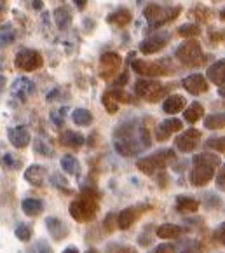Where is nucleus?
I'll list each match as a JSON object with an SVG mask.
<instances>
[{
	"label": "nucleus",
	"instance_id": "obj_1",
	"mask_svg": "<svg viewBox=\"0 0 225 253\" xmlns=\"http://www.w3.org/2000/svg\"><path fill=\"white\" fill-rule=\"evenodd\" d=\"M113 147L124 157L136 156L143 149L150 147L149 129L140 126L136 121H128V123L120 124L113 131Z\"/></svg>",
	"mask_w": 225,
	"mask_h": 253
},
{
	"label": "nucleus",
	"instance_id": "obj_2",
	"mask_svg": "<svg viewBox=\"0 0 225 253\" xmlns=\"http://www.w3.org/2000/svg\"><path fill=\"white\" fill-rule=\"evenodd\" d=\"M222 161L218 156L211 152H201L194 156L188 180L194 187H204L215 178V173L220 168Z\"/></svg>",
	"mask_w": 225,
	"mask_h": 253
},
{
	"label": "nucleus",
	"instance_id": "obj_3",
	"mask_svg": "<svg viewBox=\"0 0 225 253\" xmlns=\"http://www.w3.org/2000/svg\"><path fill=\"white\" fill-rule=\"evenodd\" d=\"M98 199H100V194H98L96 190H82V192L70 203V206H68L70 216L75 222H80V223L94 220L98 215V210H100Z\"/></svg>",
	"mask_w": 225,
	"mask_h": 253
},
{
	"label": "nucleus",
	"instance_id": "obj_4",
	"mask_svg": "<svg viewBox=\"0 0 225 253\" xmlns=\"http://www.w3.org/2000/svg\"><path fill=\"white\" fill-rule=\"evenodd\" d=\"M175 56H177V60L180 61L182 65H185L187 68L203 67L208 60V56L203 52V47H201V44H199L195 39H187V41L182 42L177 47Z\"/></svg>",
	"mask_w": 225,
	"mask_h": 253
},
{
	"label": "nucleus",
	"instance_id": "obj_5",
	"mask_svg": "<svg viewBox=\"0 0 225 253\" xmlns=\"http://www.w3.org/2000/svg\"><path fill=\"white\" fill-rule=\"evenodd\" d=\"M175 161H177V154L173 152L171 149H164V150H157V152L150 154V156L138 159L136 168H138L142 173H145V175L152 176L157 171H162L164 168H168L169 164H173Z\"/></svg>",
	"mask_w": 225,
	"mask_h": 253
},
{
	"label": "nucleus",
	"instance_id": "obj_6",
	"mask_svg": "<svg viewBox=\"0 0 225 253\" xmlns=\"http://www.w3.org/2000/svg\"><path fill=\"white\" fill-rule=\"evenodd\" d=\"M182 12V5H175V7H162L159 4H149L143 9V16L149 21V28L154 30L159 26L166 25V23L177 19Z\"/></svg>",
	"mask_w": 225,
	"mask_h": 253
},
{
	"label": "nucleus",
	"instance_id": "obj_7",
	"mask_svg": "<svg viewBox=\"0 0 225 253\" xmlns=\"http://www.w3.org/2000/svg\"><path fill=\"white\" fill-rule=\"evenodd\" d=\"M169 87L161 84L159 81H149V79H140L135 84V93L138 94L142 100L149 101V103H157L159 100L168 94Z\"/></svg>",
	"mask_w": 225,
	"mask_h": 253
},
{
	"label": "nucleus",
	"instance_id": "obj_8",
	"mask_svg": "<svg viewBox=\"0 0 225 253\" xmlns=\"http://www.w3.org/2000/svg\"><path fill=\"white\" fill-rule=\"evenodd\" d=\"M131 68L138 75L147 79H154V77H164V75L173 74V68L168 67V60L162 61H145V60H133Z\"/></svg>",
	"mask_w": 225,
	"mask_h": 253
},
{
	"label": "nucleus",
	"instance_id": "obj_9",
	"mask_svg": "<svg viewBox=\"0 0 225 253\" xmlns=\"http://www.w3.org/2000/svg\"><path fill=\"white\" fill-rule=\"evenodd\" d=\"M42 63H44V60H42L40 52L34 51V49H21L14 58L16 68L25 72L38 70L42 67Z\"/></svg>",
	"mask_w": 225,
	"mask_h": 253
},
{
	"label": "nucleus",
	"instance_id": "obj_10",
	"mask_svg": "<svg viewBox=\"0 0 225 253\" xmlns=\"http://www.w3.org/2000/svg\"><path fill=\"white\" fill-rule=\"evenodd\" d=\"M120 65H122V58L119 52H103L100 58V77L103 81H110L117 75Z\"/></svg>",
	"mask_w": 225,
	"mask_h": 253
},
{
	"label": "nucleus",
	"instance_id": "obj_11",
	"mask_svg": "<svg viewBox=\"0 0 225 253\" xmlns=\"http://www.w3.org/2000/svg\"><path fill=\"white\" fill-rule=\"evenodd\" d=\"M169 37L171 35L168 32H159V34L150 35L145 41L140 42V52H143V54H155V52L162 51L169 44Z\"/></svg>",
	"mask_w": 225,
	"mask_h": 253
},
{
	"label": "nucleus",
	"instance_id": "obj_12",
	"mask_svg": "<svg viewBox=\"0 0 225 253\" xmlns=\"http://www.w3.org/2000/svg\"><path fill=\"white\" fill-rule=\"evenodd\" d=\"M199 142H201V131L192 127V129L184 131L180 136H177L175 145H177V149L180 150V152L187 154V152H192V150L197 149Z\"/></svg>",
	"mask_w": 225,
	"mask_h": 253
},
{
	"label": "nucleus",
	"instance_id": "obj_13",
	"mask_svg": "<svg viewBox=\"0 0 225 253\" xmlns=\"http://www.w3.org/2000/svg\"><path fill=\"white\" fill-rule=\"evenodd\" d=\"M206 77L218 87V94L225 98V60H218L211 67H208Z\"/></svg>",
	"mask_w": 225,
	"mask_h": 253
},
{
	"label": "nucleus",
	"instance_id": "obj_14",
	"mask_svg": "<svg viewBox=\"0 0 225 253\" xmlns=\"http://www.w3.org/2000/svg\"><path fill=\"white\" fill-rule=\"evenodd\" d=\"M147 210H149V206H131V208H124L122 211L117 215V225H119L120 231H128Z\"/></svg>",
	"mask_w": 225,
	"mask_h": 253
},
{
	"label": "nucleus",
	"instance_id": "obj_15",
	"mask_svg": "<svg viewBox=\"0 0 225 253\" xmlns=\"http://www.w3.org/2000/svg\"><path fill=\"white\" fill-rule=\"evenodd\" d=\"M182 86H184V89L187 91L188 94L197 96V94L206 93V91L210 89V82H208V79L204 77V75L192 74V75H187V77L182 81Z\"/></svg>",
	"mask_w": 225,
	"mask_h": 253
},
{
	"label": "nucleus",
	"instance_id": "obj_16",
	"mask_svg": "<svg viewBox=\"0 0 225 253\" xmlns=\"http://www.w3.org/2000/svg\"><path fill=\"white\" fill-rule=\"evenodd\" d=\"M182 127H184V123H182L180 119H175V117L166 119V121H162L157 126V129H155V138H157V142H166L169 136H173L175 133L182 131Z\"/></svg>",
	"mask_w": 225,
	"mask_h": 253
},
{
	"label": "nucleus",
	"instance_id": "obj_17",
	"mask_svg": "<svg viewBox=\"0 0 225 253\" xmlns=\"http://www.w3.org/2000/svg\"><path fill=\"white\" fill-rule=\"evenodd\" d=\"M7 136H9V142L16 147V149H25V147L30 145V131L27 129L25 126H16L11 127L7 131Z\"/></svg>",
	"mask_w": 225,
	"mask_h": 253
},
{
	"label": "nucleus",
	"instance_id": "obj_18",
	"mask_svg": "<svg viewBox=\"0 0 225 253\" xmlns=\"http://www.w3.org/2000/svg\"><path fill=\"white\" fill-rule=\"evenodd\" d=\"M11 91H12V94H14L16 98H21V100H25V98H28L32 93H34L35 86H34V82H32L30 79L19 77V79H16V81L12 82Z\"/></svg>",
	"mask_w": 225,
	"mask_h": 253
},
{
	"label": "nucleus",
	"instance_id": "obj_19",
	"mask_svg": "<svg viewBox=\"0 0 225 253\" xmlns=\"http://www.w3.org/2000/svg\"><path fill=\"white\" fill-rule=\"evenodd\" d=\"M45 227H47V232L51 234V238L56 239V241L65 239L68 236L67 225H65L60 218H56V216H49V218L45 220Z\"/></svg>",
	"mask_w": 225,
	"mask_h": 253
},
{
	"label": "nucleus",
	"instance_id": "obj_20",
	"mask_svg": "<svg viewBox=\"0 0 225 253\" xmlns=\"http://www.w3.org/2000/svg\"><path fill=\"white\" fill-rule=\"evenodd\" d=\"M45 178H47V169L44 166H38V164H34V166H30L25 171V180L35 187L44 185Z\"/></svg>",
	"mask_w": 225,
	"mask_h": 253
},
{
	"label": "nucleus",
	"instance_id": "obj_21",
	"mask_svg": "<svg viewBox=\"0 0 225 253\" xmlns=\"http://www.w3.org/2000/svg\"><path fill=\"white\" fill-rule=\"evenodd\" d=\"M185 105H187V100L182 94H169L162 103V110L169 116H175L178 112L185 110Z\"/></svg>",
	"mask_w": 225,
	"mask_h": 253
},
{
	"label": "nucleus",
	"instance_id": "obj_22",
	"mask_svg": "<svg viewBox=\"0 0 225 253\" xmlns=\"http://www.w3.org/2000/svg\"><path fill=\"white\" fill-rule=\"evenodd\" d=\"M131 19H133V14H131V11L129 9H126V7H119V9H115V11H112L109 16H107V21L110 23V25H113V26H128L129 23H131Z\"/></svg>",
	"mask_w": 225,
	"mask_h": 253
},
{
	"label": "nucleus",
	"instance_id": "obj_23",
	"mask_svg": "<svg viewBox=\"0 0 225 253\" xmlns=\"http://www.w3.org/2000/svg\"><path fill=\"white\" fill-rule=\"evenodd\" d=\"M185 229L177 225V223H162L155 229V236L161 239H177L184 234Z\"/></svg>",
	"mask_w": 225,
	"mask_h": 253
},
{
	"label": "nucleus",
	"instance_id": "obj_24",
	"mask_svg": "<svg viewBox=\"0 0 225 253\" xmlns=\"http://www.w3.org/2000/svg\"><path fill=\"white\" fill-rule=\"evenodd\" d=\"M61 145L68 147V149H80L84 145V136L77 131H63L60 136Z\"/></svg>",
	"mask_w": 225,
	"mask_h": 253
},
{
	"label": "nucleus",
	"instance_id": "obj_25",
	"mask_svg": "<svg viewBox=\"0 0 225 253\" xmlns=\"http://www.w3.org/2000/svg\"><path fill=\"white\" fill-rule=\"evenodd\" d=\"M190 16L195 23H199V25H206V23H210L211 19H213V11L208 9L206 5L197 4L190 9Z\"/></svg>",
	"mask_w": 225,
	"mask_h": 253
},
{
	"label": "nucleus",
	"instance_id": "obj_26",
	"mask_svg": "<svg viewBox=\"0 0 225 253\" xmlns=\"http://www.w3.org/2000/svg\"><path fill=\"white\" fill-rule=\"evenodd\" d=\"M203 116H204V107L199 103V101H192V103L184 110V119L187 121L188 124L197 123Z\"/></svg>",
	"mask_w": 225,
	"mask_h": 253
},
{
	"label": "nucleus",
	"instance_id": "obj_27",
	"mask_svg": "<svg viewBox=\"0 0 225 253\" xmlns=\"http://www.w3.org/2000/svg\"><path fill=\"white\" fill-rule=\"evenodd\" d=\"M177 210L180 213H185V215H188V213H195L199 210V201L194 198H190V196H178L177 198Z\"/></svg>",
	"mask_w": 225,
	"mask_h": 253
},
{
	"label": "nucleus",
	"instance_id": "obj_28",
	"mask_svg": "<svg viewBox=\"0 0 225 253\" xmlns=\"http://www.w3.org/2000/svg\"><path fill=\"white\" fill-rule=\"evenodd\" d=\"M21 208L28 216H37L44 211V205H42V201L40 199H34V198L25 199V201L21 203Z\"/></svg>",
	"mask_w": 225,
	"mask_h": 253
},
{
	"label": "nucleus",
	"instance_id": "obj_29",
	"mask_svg": "<svg viewBox=\"0 0 225 253\" xmlns=\"http://www.w3.org/2000/svg\"><path fill=\"white\" fill-rule=\"evenodd\" d=\"M54 21L60 30H67L72 25V12L68 11V7H58L54 11Z\"/></svg>",
	"mask_w": 225,
	"mask_h": 253
},
{
	"label": "nucleus",
	"instance_id": "obj_30",
	"mask_svg": "<svg viewBox=\"0 0 225 253\" xmlns=\"http://www.w3.org/2000/svg\"><path fill=\"white\" fill-rule=\"evenodd\" d=\"M204 127L213 131L225 127V112H217V114H211V116L204 117Z\"/></svg>",
	"mask_w": 225,
	"mask_h": 253
},
{
	"label": "nucleus",
	"instance_id": "obj_31",
	"mask_svg": "<svg viewBox=\"0 0 225 253\" xmlns=\"http://www.w3.org/2000/svg\"><path fill=\"white\" fill-rule=\"evenodd\" d=\"M72 119L77 126H89L93 123V114L86 108H75L72 114Z\"/></svg>",
	"mask_w": 225,
	"mask_h": 253
},
{
	"label": "nucleus",
	"instance_id": "obj_32",
	"mask_svg": "<svg viewBox=\"0 0 225 253\" xmlns=\"http://www.w3.org/2000/svg\"><path fill=\"white\" fill-rule=\"evenodd\" d=\"M61 168L68 175H79L80 173V164L74 156H63L61 157Z\"/></svg>",
	"mask_w": 225,
	"mask_h": 253
},
{
	"label": "nucleus",
	"instance_id": "obj_33",
	"mask_svg": "<svg viewBox=\"0 0 225 253\" xmlns=\"http://www.w3.org/2000/svg\"><path fill=\"white\" fill-rule=\"evenodd\" d=\"M178 35H182L184 39H195L201 35V26L197 23H188V25H182L178 28Z\"/></svg>",
	"mask_w": 225,
	"mask_h": 253
},
{
	"label": "nucleus",
	"instance_id": "obj_34",
	"mask_svg": "<svg viewBox=\"0 0 225 253\" xmlns=\"http://www.w3.org/2000/svg\"><path fill=\"white\" fill-rule=\"evenodd\" d=\"M34 149H35V152L40 154V156H44V157L54 156V149L49 145L47 142H44L42 138H35V140H34Z\"/></svg>",
	"mask_w": 225,
	"mask_h": 253
},
{
	"label": "nucleus",
	"instance_id": "obj_35",
	"mask_svg": "<svg viewBox=\"0 0 225 253\" xmlns=\"http://www.w3.org/2000/svg\"><path fill=\"white\" fill-rule=\"evenodd\" d=\"M109 93L112 94V96L115 98V100L119 101V103H128V105L136 103V98L133 96V94L126 93V91H122L120 87H115V89H110Z\"/></svg>",
	"mask_w": 225,
	"mask_h": 253
},
{
	"label": "nucleus",
	"instance_id": "obj_36",
	"mask_svg": "<svg viewBox=\"0 0 225 253\" xmlns=\"http://www.w3.org/2000/svg\"><path fill=\"white\" fill-rule=\"evenodd\" d=\"M204 147L210 150H217V152H225V136L208 138L206 142H204Z\"/></svg>",
	"mask_w": 225,
	"mask_h": 253
},
{
	"label": "nucleus",
	"instance_id": "obj_37",
	"mask_svg": "<svg viewBox=\"0 0 225 253\" xmlns=\"http://www.w3.org/2000/svg\"><path fill=\"white\" fill-rule=\"evenodd\" d=\"M102 103H103V107L107 108L109 114H117V110H119V101H117L109 91L102 96Z\"/></svg>",
	"mask_w": 225,
	"mask_h": 253
},
{
	"label": "nucleus",
	"instance_id": "obj_38",
	"mask_svg": "<svg viewBox=\"0 0 225 253\" xmlns=\"http://www.w3.org/2000/svg\"><path fill=\"white\" fill-rule=\"evenodd\" d=\"M16 39V30L12 28L11 25H4L2 26V30H0V41L5 42V44H11L14 42Z\"/></svg>",
	"mask_w": 225,
	"mask_h": 253
},
{
	"label": "nucleus",
	"instance_id": "obj_39",
	"mask_svg": "<svg viewBox=\"0 0 225 253\" xmlns=\"http://www.w3.org/2000/svg\"><path fill=\"white\" fill-rule=\"evenodd\" d=\"M2 168L4 169H18V168H21V161L16 159L12 154H5L2 157Z\"/></svg>",
	"mask_w": 225,
	"mask_h": 253
},
{
	"label": "nucleus",
	"instance_id": "obj_40",
	"mask_svg": "<svg viewBox=\"0 0 225 253\" xmlns=\"http://www.w3.org/2000/svg\"><path fill=\"white\" fill-rule=\"evenodd\" d=\"M14 234H16V238L21 239V241H30V238H32L30 225H27V223H19L18 227H16Z\"/></svg>",
	"mask_w": 225,
	"mask_h": 253
},
{
	"label": "nucleus",
	"instance_id": "obj_41",
	"mask_svg": "<svg viewBox=\"0 0 225 253\" xmlns=\"http://www.w3.org/2000/svg\"><path fill=\"white\" fill-rule=\"evenodd\" d=\"M65 116H67V108H58V110L51 112V121L54 123V126L60 127L65 123Z\"/></svg>",
	"mask_w": 225,
	"mask_h": 253
},
{
	"label": "nucleus",
	"instance_id": "obj_42",
	"mask_svg": "<svg viewBox=\"0 0 225 253\" xmlns=\"http://www.w3.org/2000/svg\"><path fill=\"white\" fill-rule=\"evenodd\" d=\"M208 37H210V44H222V42H225V30H211L210 34H208Z\"/></svg>",
	"mask_w": 225,
	"mask_h": 253
},
{
	"label": "nucleus",
	"instance_id": "obj_43",
	"mask_svg": "<svg viewBox=\"0 0 225 253\" xmlns=\"http://www.w3.org/2000/svg\"><path fill=\"white\" fill-rule=\"evenodd\" d=\"M204 198L208 199V201H203V205L206 206V208L213 210V208H220V206H222L220 198H218V196H215V194H206Z\"/></svg>",
	"mask_w": 225,
	"mask_h": 253
},
{
	"label": "nucleus",
	"instance_id": "obj_44",
	"mask_svg": "<svg viewBox=\"0 0 225 253\" xmlns=\"http://www.w3.org/2000/svg\"><path fill=\"white\" fill-rule=\"evenodd\" d=\"M51 182H53V185L56 187V189H60V190L63 189L65 192H70V189H68V187H70V185H68V182H67V180H65L61 175H53V178H51Z\"/></svg>",
	"mask_w": 225,
	"mask_h": 253
},
{
	"label": "nucleus",
	"instance_id": "obj_45",
	"mask_svg": "<svg viewBox=\"0 0 225 253\" xmlns=\"http://www.w3.org/2000/svg\"><path fill=\"white\" fill-rule=\"evenodd\" d=\"M103 227H105L109 232L115 231V229L119 227V225H117V215L109 213V215H107V218H105V222H103Z\"/></svg>",
	"mask_w": 225,
	"mask_h": 253
},
{
	"label": "nucleus",
	"instance_id": "obj_46",
	"mask_svg": "<svg viewBox=\"0 0 225 253\" xmlns=\"http://www.w3.org/2000/svg\"><path fill=\"white\" fill-rule=\"evenodd\" d=\"M213 238L217 239L218 243H222V245L225 246V222H224V223H220V225H218V227L215 229Z\"/></svg>",
	"mask_w": 225,
	"mask_h": 253
},
{
	"label": "nucleus",
	"instance_id": "obj_47",
	"mask_svg": "<svg viewBox=\"0 0 225 253\" xmlns=\"http://www.w3.org/2000/svg\"><path fill=\"white\" fill-rule=\"evenodd\" d=\"M177 250H175V246L169 245V243H164V245H159L155 246V250L152 253H175Z\"/></svg>",
	"mask_w": 225,
	"mask_h": 253
},
{
	"label": "nucleus",
	"instance_id": "obj_48",
	"mask_svg": "<svg viewBox=\"0 0 225 253\" xmlns=\"http://www.w3.org/2000/svg\"><path fill=\"white\" fill-rule=\"evenodd\" d=\"M34 252L35 253H53V250L49 248L47 243H45V241H38V243H35Z\"/></svg>",
	"mask_w": 225,
	"mask_h": 253
},
{
	"label": "nucleus",
	"instance_id": "obj_49",
	"mask_svg": "<svg viewBox=\"0 0 225 253\" xmlns=\"http://www.w3.org/2000/svg\"><path fill=\"white\" fill-rule=\"evenodd\" d=\"M217 187L225 192V164L222 166V169L218 171V175H217Z\"/></svg>",
	"mask_w": 225,
	"mask_h": 253
},
{
	"label": "nucleus",
	"instance_id": "obj_50",
	"mask_svg": "<svg viewBox=\"0 0 225 253\" xmlns=\"http://www.w3.org/2000/svg\"><path fill=\"white\" fill-rule=\"evenodd\" d=\"M126 82H128V72H124V74L120 75V77L115 79V87H122L124 84H126Z\"/></svg>",
	"mask_w": 225,
	"mask_h": 253
},
{
	"label": "nucleus",
	"instance_id": "obj_51",
	"mask_svg": "<svg viewBox=\"0 0 225 253\" xmlns=\"http://www.w3.org/2000/svg\"><path fill=\"white\" fill-rule=\"evenodd\" d=\"M119 253H138L135 248H131V246H124V248L119 250Z\"/></svg>",
	"mask_w": 225,
	"mask_h": 253
},
{
	"label": "nucleus",
	"instance_id": "obj_52",
	"mask_svg": "<svg viewBox=\"0 0 225 253\" xmlns=\"http://www.w3.org/2000/svg\"><path fill=\"white\" fill-rule=\"evenodd\" d=\"M32 4H34V7L37 9V11H40V9L44 7V4H42V0H34Z\"/></svg>",
	"mask_w": 225,
	"mask_h": 253
},
{
	"label": "nucleus",
	"instance_id": "obj_53",
	"mask_svg": "<svg viewBox=\"0 0 225 253\" xmlns=\"http://www.w3.org/2000/svg\"><path fill=\"white\" fill-rule=\"evenodd\" d=\"M74 2H75V5H77L79 9H84V7H86L87 0H74Z\"/></svg>",
	"mask_w": 225,
	"mask_h": 253
},
{
	"label": "nucleus",
	"instance_id": "obj_54",
	"mask_svg": "<svg viewBox=\"0 0 225 253\" xmlns=\"http://www.w3.org/2000/svg\"><path fill=\"white\" fill-rule=\"evenodd\" d=\"M182 253H201V252H199L197 248H187V250H184Z\"/></svg>",
	"mask_w": 225,
	"mask_h": 253
},
{
	"label": "nucleus",
	"instance_id": "obj_55",
	"mask_svg": "<svg viewBox=\"0 0 225 253\" xmlns=\"http://www.w3.org/2000/svg\"><path fill=\"white\" fill-rule=\"evenodd\" d=\"M63 253H79V250H77V248H74V246H70V248H67Z\"/></svg>",
	"mask_w": 225,
	"mask_h": 253
},
{
	"label": "nucleus",
	"instance_id": "obj_56",
	"mask_svg": "<svg viewBox=\"0 0 225 253\" xmlns=\"http://www.w3.org/2000/svg\"><path fill=\"white\" fill-rule=\"evenodd\" d=\"M220 19H222V21H224V23H225V9H224V11H222V12H220Z\"/></svg>",
	"mask_w": 225,
	"mask_h": 253
},
{
	"label": "nucleus",
	"instance_id": "obj_57",
	"mask_svg": "<svg viewBox=\"0 0 225 253\" xmlns=\"http://www.w3.org/2000/svg\"><path fill=\"white\" fill-rule=\"evenodd\" d=\"M0 14H2V7H0Z\"/></svg>",
	"mask_w": 225,
	"mask_h": 253
}]
</instances>
